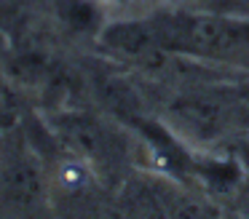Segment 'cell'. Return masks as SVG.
Returning a JSON list of instances; mask_svg holds the SVG:
<instances>
[{
  "label": "cell",
  "instance_id": "7a4b0ae2",
  "mask_svg": "<svg viewBox=\"0 0 249 219\" xmlns=\"http://www.w3.org/2000/svg\"><path fill=\"white\" fill-rule=\"evenodd\" d=\"M102 40L113 51H121L134 59H147L158 48H163L158 40L156 24H150V21H113L102 30Z\"/></svg>",
  "mask_w": 249,
  "mask_h": 219
},
{
  "label": "cell",
  "instance_id": "52a82bcc",
  "mask_svg": "<svg viewBox=\"0 0 249 219\" xmlns=\"http://www.w3.org/2000/svg\"><path fill=\"white\" fill-rule=\"evenodd\" d=\"M107 3H129V0H107Z\"/></svg>",
  "mask_w": 249,
  "mask_h": 219
},
{
  "label": "cell",
  "instance_id": "6da1fadb",
  "mask_svg": "<svg viewBox=\"0 0 249 219\" xmlns=\"http://www.w3.org/2000/svg\"><path fill=\"white\" fill-rule=\"evenodd\" d=\"M163 48H188L196 53H228L249 46V24L222 16H169L156 24Z\"/></svg>",
  "mask_w": 249,
  "mask_h": 219
},
{
  "label": "cell",
  "instance_id": "5b68a950",
  "mask_svg": "<svg viewBox=\"0 0 249 219\" xmlns=\"http://www.w3.org/2000/svg\"><path fill=\"white\" fill-rule=\"evenodd\" d=\"M62 16H65V21L70 27H75V30H91V27L99 24L97 3H91V0H65Z\"/></svg>",
  "mask_w": 249,
  "mask_h": 219
},
{
  "label": "cell",
  "instance_id": "277c9868",
  "mask_svg": "<svg viewBox=\"0 0 249 219\" xmlns=\"http://www.w3.org/2000/svg\"><path fill=\"white\" fill-rule=\"evenodd\" d=\"M0 187H3L6 201L11 203V206H19V208L35 206V201H38L40 192H43L40 171L30 158H14L11 163L3 168Z\"/></svg>",
  "mask_w": 249,
  "mask_h": 219
},
{
  "label": "cell",
  "instance_id": "3957f363",
  "mask_svg": "<svg viewBox=\"0 0 249 219\" xmlns=\"http://www.w3.org/2000/svg\"><path fill=\"white\" fill-rule=\"evenodd\" d=\"M174 118H177V126L182 128L188 136L196 139H209L214 134H220L222 128V110L214 104L212 99L204 96H188V99H179L172 107Z\"/></svg>",
  "mask_w": 249,
  "mask_h": 219
},
{
  "label": "cell",
  "instance_id": "8992f818",
  "mask_svg": "<svg viewBox=\"0 0 249 219\" xmlns=\"http://www.w3.org/2000/svg\"><path fill=\"white\" fill-rule=\"evenodd\" d=\"M17 120V96L8 88L6 80H0V128Z\"/></svg>",
  "mask_w": 249,
  "mask_h": 219
}]
</instances>
